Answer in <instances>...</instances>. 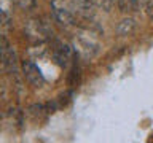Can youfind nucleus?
<instances>
[{
	"mask_svg": "<svg viewBox=\"0 0 153 143\" xmlns=\"http://www.w3.org/2000/svg\"><path fill=\"white\" fill-rule=\"evenodd\" d=\"M51 8H53V14H54V18L57 19V22L64 24V26H74L75 24L74 13L65 7L62 0H53Z\"/></svg>",
	"mask_w": 153,
	"mask_h": 143,
	"instance_id": "1",
	"label": "nucleus"
},
{
	"mask_svg": "<svg viewBox=\"0 0 153 143\" xmlns=\"http://www.w3.org/2000/svg\"><path fill=\"white\" fill-rule=\"evenodd\" d=\"M26 35L30 38L32 41H45L50 32L48 29L43 26V22L40 21H30L26 27Z\"/></svg>",
	"mask_w": 153,
	"mask_h": 143,
	"instance_id": "2",
	"label": "nucleus"
},
{
	"mask_svg": "<svg viewBox=\"0 0 153 143\" xmlns=\"http://www.w3.org/2000/svg\"><path fill=\"white\" fill-rule=\"evenodd\" d=\"M22 70H24V76H26V80L32 86H42L43 83H45V78H43L40 69H38L33 62H24V64H22Z\"/></svg>",
	"mask_w": 153,
	"mask_h": 143,
	"instance_id": "3",
	"label": "nucleus"
},
{
	"mask_svg": "<svg viewBox=\"0 0 153 143\" xmlns=\"http://www.w3.org/2000/svg\"><path fill=\"white\" fill-rule=\"evenodd\" d=\"M54 59L57 60V64L62 67H67L72 60V49L69 45L65 43H57L54 48Z\"/></svg>",
	"mask_w": 153,
	"mask_h": 143,
	"instance_id": "4",
	"label": "nucleus"
},
{
	"mask_svg": "<svg viewBox=\"0 0 153 143\" xmlns=\"http://www.w3.org/2000/svg\"><path fill=\"white\" fill-rule=\"evenodd\" d=\"M14 52L10 49V46H0V69L2 70H11L14 65Z\"/></svg>",
	"mask_w": 153,
	"mask_h": 143,
	"instance_id": "5",
	"label": "nucleus"
},
{
	"mask_svg": "<svg viewBox=\"0 0 153 143\" xmlns=\"http://www.w3.org/2000/svg\"><path fill=\"white\" fill-rule=\"evenodd\" d=\"M117 30H118L120 35H131V33H132L134 30H136V22H134L131 18L123 19V21L118 24Z\"/></svg>",
	"mask_w": 153,
	"mask_h": 143,
	"instance_id": "6",
	"label": "nucleus"
},
{
	"mask_svg": "<svg viewBox=\"0 0 153 143\" xmlns=\"http://www.w3.org/2000/svg\"><path fill=\"white\" fill-rule=\"evenodd\" d=\"M118 7L123 13L131 11V10L136 7V0H118Z\"/></svg>",
	"mask_w": 153,
	"mask_h": 143,
	"instance_id": "7",
	"label": "nucleus"
},
{
	"mask_svg": "<svg viewBox=\"0 0 153 143\" xmlns=\"http://www.w3.org/2000/svg\"><path fill=\"white\" fill-rule=\"evenodd\" d=\"M143 11L148 16V19H153V0H140Z\"/></svg>",
	"mask_w": 153,
	"mask_h": 143,
	"instance_id": "8",
	"label": "nucleus"
},
{
	"mask_svg": "<svg viewBox=\"0 0 153 143\" xmlns=\"http://www.w3.org/2000/svg\"><path fill=\"white\" fill-rule=\"evenodd\" d=\"M96 3L102 10H105V11H108L110 7H112V0H96Z\"/></svg>",
	"mask_w": 153,
	"mask_h": 143,
	"instance_id": "9",
	"label": "nucleus"
},
{
	"mask_svg": "<svg viewBox=\"0 0 153 143\" xmlns=\"http://www.w3.org/2000/svg\"><path fill=\"white\" fill-rule=\"evenodd\" d=\"M76 3H80V5H89L91 0H75Z\"/></svg>",
	"mask_w": 153,
	"mask_h": 143,
	"instance_id": "10",
	"label": "nucleus"
}]
</instances>
